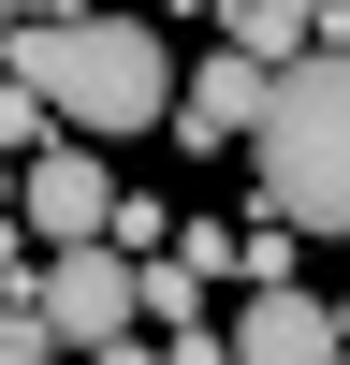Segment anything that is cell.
I'll return each instance as SVG.
<instances>
[{
	"instance_id": "obj_15",
	"label": "cell",
	"mask_w": 350,
	"mask_h": 365,
	"mask_svg": "<svg viewBox=\"0 0 350 365\" xmlns=\"http://www.w3.org/2000/svg\"><path fill=\"white\" fill-rule=\"evenodd\" d=\"M336 365H350V351H336Z\"/></svg>"
},
{
	"instance_id": "obj_14",
	"label": "cell",
	"mask_w": 350,
	"mask_h": 365,
	"mask_svg": "<svg viewBox=\"0 0 350 365\" xmlns=\"http://www.w3.org/2000/svg\"><path fill=\"white\" fill-rule=\"evenodd\" d=\"M44 15H73V0H44Z\"/></svg>"
},
{
	"instance_id": "obj_6",
	"label": "cell",
	"mask_w": 350,
	"mask_h": 365,
	"mask_svg": "<svg viewBox=\"0 0 350 365\" xmlns=\"http://www.w3.org/2000/svg\"><path fill=\"white\" fill-rule=\"evenodd\" d=\"M262 88H277V73L219 44V58H204V73H190V88H175V103H161V132L190 146V161H204V146H248V117H262Z\"/></svg>"
},
{
	"instance_id": "obj_10",
	"label": "cell",
	"mask_w": 350,
	"mask_h": 365,
	"mask_svg": "<svg viewBox=\"0 0 350 365\" xmlns=\"http://www.w3.org/2000/svg\"><path fill=\"white\" fill-rule=\"evenodd\" d=\"M88 365H161V336H146V322H132V336H102Z\"/></svg>"
},
{
	"instance_id": "obj_3",
	"label": "cell",
	"mask_w": 350,
	"mask_h": 365,
	"mask_svg": "<svg viewBox=\"0 0 350 365\" xmlns=\"http://www.w3.org/2000/svg\"><path fill=\"white\" fill-rule=\"evenodd\" d=\"M29 322H44V336H73V351L132 336V249H102V234L44 249V263H29Z\"/></svg>"
},
{
	"instance_id": "obj_12",
	"label": "cell",
	"mask_w": 350,
	"mask_h": 365,
	"mask_svg": "<svg viewBox=\"0 0 350 365\" xmlns=\"http://www.w3.org/2000/svg\"><path fill=\"white\" fill-rule=\"evenodd\" d=\"M15 15H29V0H0V44H15Z\"/></svg>"
},
{
	"instance_id": "obj_7",
	"label": "cell",
	"mask_w": 350,
	"mask_h": 365,
	"mask_svg": "<svg viewBox=\"0 0 350 365\" xmlns=\"http://www.w3.org/2000/svg\"><path fill=\"white\" fill-rule=\"evenodd\" d=\"M161 234H175V205H146V190H117V205H102V249H132V263H146Z\"/></svg>"
},
{
	"instance_id": "obj_5",
	"label": "cell",
	"mask_w": 350,
	"mask_h": 365,
	"mask_svg": "<svg viewBox=\"0 0 350 365\" xmlns=\"http://www.w3.org/2000/svg\"><path fill=\"white\" fill-rule=\"evenodd\" d=\"M219 365H336V307L292 292V278H262L248 307L219 322Z\"/></svg>"
},
{
	"instance_id": "obj_8",
	"label": "cell",
	"mask_w": 350,
	"mask_h": 365,
	"mask_svg": "<svg viewBox=\"0 0 350 365\" xmlns=\"http://www.w3.org/2000/svg\"><path fill=\"white\" fill-rule=\"evenodd\" d=\"M44 132H58V117H44V88H15V73H0V161H29Z\"/></svg>"
},
{
	"instance_id": "obj_11",
	"label": "cell",
	"mask_w": 350,
	"mask_h": 365,
	"mask_svg": "<svg viewBox=\"0 0 350 365\" xmlns=\"http://www.w3.org/2000/svg\"><path fill=\"white\" fill-rule=\"evenodd\" d=\"M0 234H15V161H0Z\"/></svg>"
},
{
	"instance_id": "obj_2",
	"label": "cell",
	"mask_w": 350,
	"mask_h": 365,
	"mask_svg": "<svg viewBox=\"0 0 350 365\" xmlns=\"http://www.w3.org/2000/svg\"><path fill=\"white\" fill-rule=\"evenodd\" d=\"M248 161H262V205L292 234H350V44L277 58V88L248 117Z\"/></svg>"
},
{
	"instance_id": "obj_1",
	"label": "cell",
	"mask_w": 350,
	"mask_h": 365,
	"mask_svg": "<svg viewBox=\"0 0 350 365\" xmlns=\"http://www.w3.org/2000/svg\"><path fill=\"white\" fill-rule=\"evenodd\" d=\"M0 73L44 88V117L73 146H117V132H161L175 103V58L146 15H102V0H73V15H15V44H0Z\"/></svg>"
},
{
	"instance_id": "obj_9",
	"label": "cell",
	"mask_w": 350,
	"mask_h": 365,
	"mask_svg": "<svg viewBox=\"0 0 350 365\" xmlns=\"http://www.w3.org/2000/svg\"><path fill=\"white\" fill-rule=\"evenodd\" d=\"M0 365H58V336H44V322L15 307V292H0Z\"/></svg>"
},
{
	"instance_id": "obj_13",
	"label": "cell",
	"mask_w": 350,
	"mask_h": 365,
	"mask_svg": "<svg viewBox=\"0 0 350 365\" xmlns=\"http://www.w3.org/2000/svg\"><path fill=\"white\" fill-rule=\"evenodd\" d=\"M336 351H350V292H336Z\"/></svg>"
},
{
	"instance_id": "obj_4",
	"label": "cell",
	"mask_w": 350,
	"mask_h": 365,
	"mask_svg": "<svg viewBox=\"0 0 350 365\" xmlns=\"http://www.w3.org/2000/svg\"><path fill=\"white\" fill-rule=\"evenodd\" d=\"M102 205H117V175H102V146H73V132H44L15 161V234L29 249H73V234H102Z\"/></svg>"
}]
</instances>
